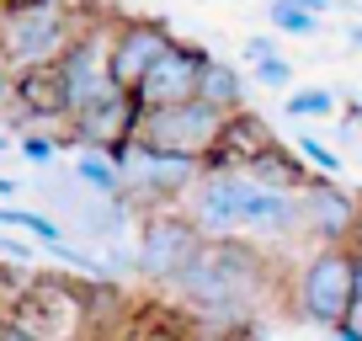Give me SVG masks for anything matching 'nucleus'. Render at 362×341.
Returning <instances> with one entry per match:
<instances>
[{
	"instance_id": "19",
	"label": "nucleus",
	"mask_w": 362,
	"mask_h": 341,
	"mask_svg": "<svg viewBox=\"0 0 362 341\" xmlns=\"http://www.w3.org/2000/svg\"><path fill=\"white\" fill-rule=\"evenodd\" d=\"M330 107H336L330 91H293L288 96V112L293 117H320V112H330Z\"/></svg>"
},
{
	"instance_id": "18",
	"label": "nucleus",
	"mask_w": 362,
	"mask_h": 341,
	"mask_svg": "<svg viewBox=\"0 0 362 341\" xmlns=\"http://www.w3.org/2000/svg\"><path fill=\"white\" fill-rule=\"evenodd\" d=\"M0 224H22L27 235H37L43 245H59V250H64V235H59L43 214H27V208H11V203H6V208H0Z\"/></svg>"
},
{
	"instance_id": "12",
	"label": "nucleus",
	"mask_w": 362,
	"mask_h": 341,
	"mask_svg": "<svg viewBox=\"0 0 362 341\" xmlns=\"http://www.w3.org/2000/svg\"><path fill=\"white\" fill-rule=\"evenodd\" d=\"M11 102H16V112H22V117H37V123L69 117V107H64V80H59V64L22 69V75H16Z\"/></svg>"
},
{
	"instance_id": "29",
	"label": "nucleus",
	"mask_w": 362,
	"mask_h": 341,
	"mask_svg": "<svg viewBox=\"0 0 362 341\" xmlns=\"http://www.w3.org/2000/svg\"><path fill=\"white\" fill-rule=\"evenodd\" d=\"M351 43H357V48H362V27H357V33H351Z\"/></svg>"
},
{
	"instance_id": "16",
	"label": "nucleus",
	"mask_w": 362,
	"mask_h": 341,
	"mask_svg": "<svg viewBox=\"0 0 362 341\" xmlns=\"http://www.w3.org/2000/svg\"><path fill=\"white\" fill-rule=\"evenodd\" d=\"M75 170H80V182H86V187H96V192H107V197H123V170H117V166H112L107 155L86 149Z\"/></svg>"
},
{
	"instance_id": "2",
	"label": "nucleus",
	"mask_w": 362,
	"mask_h": 341,
	"mask_svg": "<svg viewBox=\"0 0 362 341\" xmlns=\"http://www.w3.org/2000/svg\"><path fill=\"white\" fill-rule=\"evenodd\" d=\"M357 262H362V250H351V245H320L304 262V272H298V315L309 325L341 330L351 320V304H357Z\"/></svg>"
},
{
	"instance_id": "30",
	"label": "nucleus",
	"mask_w": 362,
	"mask_h": 341,
	"mask_svg": "<svg viewBox=\"0 0 362 341\" xmlns=\"http://www.w3.org/2000/svg\"><path fill=\"white\" fill-rule=\"evenodd\" d=\"M6 144H11V139H6V134H0V149H6Z\"/></svg>"
},
{
	"instance_id": "13",
	"label": "nucleus",
	"mask_w": 362,
	"mask_h": 341,
	"mask_svg": "<svg viewBox=\"0 0 362 341\" xmlns=\"http://www.w3.org/2000/svg\"><path fill=\"white\" fill-rule=\"evenodd\" d=\"M240 176H250V182H256L261 192H288V197H298V192L309 187V170L298 166V160L288 155V149H277V144H272V149H261V155L250 160V166L240 170Z\"/></svg>"
},
{
	"instance_id": "21",
	"label": "nucleus",
	"mask_w": 362,
	"mask_h": 341,
	"mask_svg": "<svg viewBox=\"0 0 362 341\" xmlns=\"http://www.w3.org/2000/svg\"><path fill=\"white\" fill-rule=\"evenodd\" d=\"M22 155L33 160V166H48V160H54V139H48V134H27L22 139Z\"/></svg>"
},
{
	"instance_id": "25",
	"label": "nucleus",
	"mask_w": 362,
	"mask_h": 341,
	"mask_svg": "<svg viewBox=\"0 0 362 341\" xmlns=\"http://www.w3.org/2000/svg\"><path fill=\"white\" fill-rule=\"evenodd\" d=\"M0 341H43L37 330H27V325H11V320H0Z\"/></svg>"
},
{
	"instance_id": "9",
	"label": "nucleus",
	"mask_w": 362,
	"mask_h": 341,
	"mask_svg": "<svg viewBox=\"0 0 362 341\" xmlns=\"http://www.w3.org/2000/svg\"><path fill=\"white\" fill-rule=\"evenodd\" d=\"M208 59H214V54L176 43V48H170V54L160 59L155 69H149V80H144V86L134 91V96H139V107H144V112H165V107H187V102H197Z\"/></svg>"
},
{
	"instance_id": "1",
	"label": "nucleus",
	"mask_w": 362,
	"mask_h": 341,
	"mask_svg": "<svg viewBox=\"0 0 362 341\" xmlns=\"http://www.w3.org/2000/svg\"><path fill=\"white\" fill-rule=\"evenodd\" d=\"M80 37L75 11L54 6V0H22V6H0V54L11 59V69H43L69 54Z\"/></svg>"
},
{
	"instance_id": "20",
	"label": "nucleus",
	"mask_w": 362,
	"mask_h": 341,
	"mask_svg": "<svg viewBox=\"0 0 362 341\" xmlns=\"http://www.w3.org/2000/svg\"><path fill=\"white\" fill-rule=\"evenodd\" d=\"M250 80H256V86H288V80H293V69H288L283 59H272V64H256V69H250Z\"/></svg>"
},
{
	"instance_id": "11",
	"label": "nucleus",
	"mask_w": 362,
	"mask_h": 341,
	"mask_svg": "<svg viewBox=\"0 0 362 341\" xmlns=\"http://www.w3.org/2000/svg\"><path fill=\"white\" fill-rule=\"evenodd\" d=\"M139 123H144V107H139V96L134 91H117L107 107H96V112H86V117H75V139L86 149H123V144H134L139 139Z\"/></svg>"
},
{
	"instance_id": "28",
	"label": "nucleus",
	"mask_w": 362,
	"mask_h": 341,
	"mask_svg": "<svg viewBox=\"0 0 362 341\" xmlns=\"http://www.w3.org/2000/svg\"><path fill=\"white\" fill-rule=\"evenodd\" d=\"M176 341H218V336H208V330H192V336H176Z\"/></svg>"
},
{
	"instance_id": "24",
	"label": "nucleus",
	"mask_w": 362,
	"mask_h": 341,
	"mask_svg": "<svg viewBox=\"0 0 362 341\" xmlns=\"http://www.w3.org/2000/svg\"><path fill=\"white\" fill-rule=\"evenodd\" d=\"M11 91H16V69H11V59L0 54V107L11 102Z\"/></svg>"
},
{
	"instance_id": "4",
	"label": "nucleus",
	"mask_w": 362,
	"mask_h": 341,
	"mask_svg": "<svg viewBox=\"0 0 362 341\" xmlns=\"http://www.w3.org/2000/svg\"><path fill=\"white\" fill-rule=\"evenodd\" d=\"M59 80H64L69 123L112 102V96H117V80H112V33H102V27H80V37L69 43V54L59 59Z\"/></svg>"
},
{
	"instance_id": "26",
	"label": "nucleus",
	"mask_w": 362,
	"mask_h": 341,
	"mask_svg": "<svg viewBox=\"0 0 362 341\" xmlns=\"http://www.w3.org/2000/svg\"><path fill=\"white\" fill-rule=\"evenodd\" d=\"M346 325L362 336V262H357V304H351V320H346Z\"/></svg>"
},
{
	"instance_id": "17",
	"label": "nucleus",
	"mask_w": 362,
	"mask_h": 341,
	"mask_svg": "<svg viewBox=\"0 0 362 341\" xmlns=\"http://www.w3.org/2000/svg\"><path fill=\"white\" fill-rule=\"evenodd\" d=\"M267 16H272V27H277V33H293V37L315 33V22H320V16L304 6V0H272Z\"/></svg>"
},
{
	"instance_id": "23",
	"label": "nucleus",
	"mask_w": 362,
	"mask_h": 341,
	"mask_svg": "<svg viewBox=\"0 0 362 341\" xmlns=\"http://www.w3.org/2000/svg\"><path fill=\"white\" fill-rule=\"evenodd\" d=\"M245 59H250V69H256V64H272V59H277V43H272V37H250V43H245Z\"/></svg>"
},
{
	"instance_id": "6",
	"label": "nucleus",
	"mask_w": 362,
	"mask_h": 341,
	"mask_svg": "<svg viewBox=\"0 0 362 341\" xmlns=\"http://www.w3.org/2000/svg\"><path fill=\"white\" fill-rule=\"evenodd\" d=\"M203 240L208 235L192 224V219H181V214H149L144 219V235H139V267H144L149 277L181 283V277L203 262V250H208Z\"/></svg>"
},
{
	"instance_id": "3",
	"label": "nucleus",
	"mask_w": 362,
	"mask_h": 341,
	"mask_svg": "<svg viewBox=\"0 0 362 341\" xmlns=\"http://www.w3.org/2000/svg\"><path fill=\"white\" fill-rule=\"evenodd\" d=\"M229 134V112L208 102H187V107H165V112H144L139 123V144L155 149V155L170 160H192V166H208L218 155Z\"/></svg>"
},
{
	"instance_id": "27",
	"label": "nucleus",
	"mask_w": 362,
	"mask_h": 341,
	"mask_svg": "<svg viewBox=\"0 0 362 341\" xmlns=\"http://www.w3.org/2000/svg\"><path fill=\"white\" fill-rule=\"evenodd\" d=\"M218 341H256V336H250V330H224Z\"/></svg>"
},
{
	"instance_id": "7",
	"label": "nucleus",
	"mask_w": 362,
	"mask_h": 341,
	"mask_svg": "<svg viewBox=\"0 0 362 341\" xmlns=\"http://www.w3.org/2000/svg\"><path fill=\"white\" fill-rule=\"evenodd\" d=\"M256 197H261V187L250 176H240V170H208L197 182V197H192V224L208 240H224L235 229H245V214Z\"/></svg>"
},
{
	"instance_id": "5",
	"label": "nucleus",
	"mask_w": 362,
	"mask_h": 341,
	"mask_svg": "<svg viewBox=\"0 0 362 341\" xmlns=\"http://www.w3.org/2000/svg\"><path fill=\"white\" fill-rule=\"evenodd\" d=\"M112 166L123 170V197H134V203H170L176 192H187V187L197 192V182H203V166L155 155V149H144L139 139L123 144V149H112Z\"/></svg>"
},
{
	"instance_id": "8",
	"label": "nucleus",
	"mask_w": 362,
	"mask_h": 341,
	"mask_svg": "<svg viewBox=\"0 0 362 341\" xmlns=\"http://www.w3.org/2000/svg\"><path fill=\"white\" fill-rule=\"evenodd\" d=\"M176 48L165 22H149V16H128L112 27V80L117 91H139L149 80V69Z\"/></svg>"
},
{
	"instance_id": "15",
	"label": "nucleus",
	"mask_w": 362,
	"mask_h": 341,
	"mask_svg": "<svg viewBox=\"0 0 362 341\" xmlns=\"http://www.w3.org/2000/svg\"><path fill=\"white\" fill-rule=\"evenodd\" d=\"M197 102H208V107H218V112L235 117V112H240V102H245V80H240V69H235V64H224V59H208Z\"/></svg>"
},
{
	"instance_id": "22",
	"label": "nucleus",
	"mask_w": 362,
	"mask_h": 341,
	"mask_svg": "<svg viewBox=\"0 0 362 341\" xmlns=\"http://www.w3.org/2000/svg\"><path fill=\"white\" fill-rule=\"evenodd\" d=\"M298 149H304V160H309V166H320V170H341V160L330 155L325 144H315V139H298Z\"/></svg>"
},
{
	"instance_id": "10",
	"label": "nucleus",
	"mask_w": 362,
	"mask_h": 341,
	"mask_svg": "<svg viewBox=\"0 0 362 341\" xmlns=\"http://www.w3.org/2000/svg\"><path fill=\"white\" fill-rule=\"evenodd\" d=\"M298 208H304V229L320 245H351V235L362 224V197H351L336 182H309L298 192Z\"/></svg>"
},
{
	"instance_id": "14",
	"label": "nucleus",
	"mask_w": 362,
	"mask_h": 341,
	"mask_svg": "<svg viewBox=\"0 0 362 341\" xmlns=\"http://www.w3.org/2000/svg\"><path fill=\"white\" fill-rule=\"evenodd\" d=\"M288 229H304V208L288 192H261L245 214V235H288Z\"/></svg>"
}]
</instances>
